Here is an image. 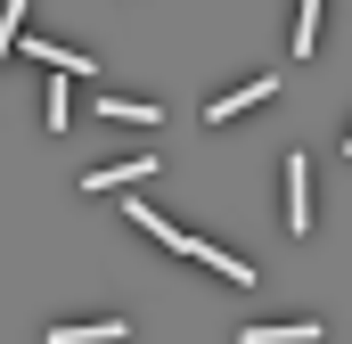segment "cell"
<instances>
[{
	"label": "cell",
	"mask_w": 352,
	"mask_h": 344,
	"mask_svg": "<svg viewBox=\"0 0 352 344\" xmlns=\"http://www.w3.org/2000/svg\"><path fill=\"white\" fill-rule=\"evenodd\" d=\"M287 238H311V164L287 148Z\"/></svg>",
	"instance_id": "1"
},
{
	"label": "cell",
	"mask_w": 352,
	"mask_h": 344,
	"mask_svg": "<svg viewBox=\"0 0 352 344\" xmlns=\"http://www.w3.org/2000/svg\"><path fill=\"white\" fill-rule=\"evenodd\" d=\"M156 172H164L156 156H123V164H98V172H82V197H90V189H131V180H156Z\"/></svg>",
	"instance_id": "2"
},
{
	"label": "cell",
	"mask_w": 352,
	"mask_h": 344,
	"mask_svg": "<svg viewBox=\"0 0 352 344\" xmlns=\"http://www.w3.org/2000/svg\"><path fill=\"white\" fill-rule=\"evenodd\" d=\"M131 230H148L156 246H180V255H197V246H205V238H188V230H173V222H164L156 205H140V197H131Z\"/></svg>",
	"instance_id": "3"
},
{
	"label": "cell",
	"mask_w": 352,
	"mask_h": 344,
	"mask_svg": "<svg viewBox=\"0 0 352 344\" xmlns=\"http://www.w3.org/2000/svg\"><path fill=\"white\" fill-rule=\"evenodd\" d=\"M270 90H278V83H270V74H263V83H238V90H221V98L205 107V123H230V115H246V107H263Z\"/></svg>",
	"instance_id": "4"
},
{
	"label": "cell",
	"mask_w": 352,
	"mask_h": 344,
	"mask_svg": "<svg viewBox=\"0 0 352 344\" xmlns=\"http://www.w3.org/2000/svg\"><path fill=\"white\" fill-rule=\"evenodd\" d=\"M123 336H131L123 320H90V328H82V320H66V328H50V344H123Z\"/></svg>",
	"instance_id": "5"
},
{
	"label": "cell",
	"mask_w": 352,
	"mask_h": 344,
	"mask_svg": "<svg viewBox=\"0 0 352 344\" xmlns=\"http://www.w3.org/2000/svg\"><path fill=\"white\" fill-rule=\"evenodd\" d=\"M320 8H328V0H295V41H287V58H311V50H320Z\"/></svg>",
	"instance_id": "6"
},
{
	"label": "cell",
	"mask_w": 352,
	"mask_h": 344,
	"mask_svg": "<svg viewBox=\"0 0 352 344\" xmlns=\"http://www.w3.org/2000/svg\"><path fill=\"white\" fill-rule=\"evenodd\" d=\"M238 344H320V320H287V328H246Z\"/></svg>",
	"instance_id": "7"
},
{
	"label": "cell",
	"mask_w": 352,
	"mask_h": 344,
	"mask_svg": "<svg viewBox=\"0 0 352 344\" xmlns=\"http://www.w3.org/2000/svg\"><path fill=\"white\" fill-rule=\"evenodd\" d=\"M33 58H50L58 74H90V50H58V41H25Z\"/></svg>",
	"instance_id": "8"
},
{
	"label": "cell",
	"mask_w": 352,
	"mask_h": 344,
	"mask_svg": "<svg viewBox=\"0 0 352 344\" xmlns=\"http://www.w3.org/2000/svg\"><path fill=\"white\" fill-rule=\"evenodd\" d=\"M197 262H213V270H221V279H230V287H254V270H246V262H238V255H221V246H213V238H205V246H197Z\"/></svg>",
	"instance_id": "9"
},
{
	"label": "cell",
	"mask_w": 352,
	"mask_h": 344,
	"mask_svg": "<svg viewBox=\"0 0 352 344\" xmlns=\"http://www.w3.org/2000/svg\"><path fill=\"white\" fill-rule=\"evenodd\" d=\"M16 33H25V0L0 8V66H8V50H16Z\"/></svg>",
	"instance_id": "10"
},
{
	"label": "cell",
	"mask_w": 352,
	"mask_h": 344,
	"mask_svg": "<svg viewBox=\"0 0 352 344\" xmlns=\"http://www.w3.org/2000/svg\"><path fill=\"white\" fill-rule=\"evenodd\" d=\"M98 115H115V123H156V107H140V98H107Z\"/></svg>",
	"instance_id": "11"
},
{
	"label": "cell",
	"mask_w": 352,
	"mask_h": 344,
	"mask_svg": "<svg viewBox=\"0 0 352 344\" xmlns=\"http://www.w3.org/2000/svg\"><path fill=\"white\" fill-rule=\"evenodd\" d=\"M41 123H50V131H66V123H74V107H66V83L41 98Z\"/></svg>",
	"instance_id": "12"
},
{
	"label": "cell",
	"mask_w": 352,
	"mask_h": 344,
	"mask_svg": "<svg viewBox=\"0 0 352 344\" xmlns=\"http://www.w3.org/2000/svg\"><path fill=\"white\" fill-rule=\"evenodd\" d=\"M344 164H352V131H344Z\"/></svg>",
	"instance_id": "13"
}]
</instances>
